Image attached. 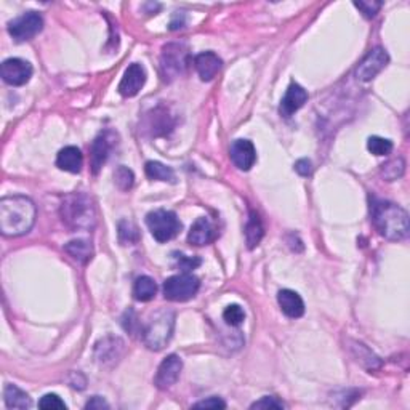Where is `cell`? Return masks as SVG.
I'll list each match as a JSON object with an SVG mask.
<instances>
[{
    "mask_svg": "<svg viewBox=\"0 0 410 410\" xmlns=\"http://www.w3.org/2000/svg\"><path fill=\"white\" fill-rule=\"evenodd\" d=\"M35 205L26 196H7L0 201V231L7 237H19L32 230Z\"/></svg>",
    "mask_w": 410,
    "mask_h": 410,
    "instance_id": "1",
    "label": "cell"
},
{
    "mask_svg": "<svg viewBox=\"0 0 410 410\" xmlns=\"http://www.w3.org/2000/svg\"><path fill=\"white\" fill-rule=\"evenodd\" d=\"M371 220L375 230L389 241H402L409 236V215L407 212L393 202L371 199Z\"/></svg>",
    "mask_w": 410,
    "mask_h": 410,
    "instance_id": "2",
    "label": "cell"
},
{
    "mask_svg": "<svg viewBox=\"0 0 410 410\" xmlns=\"http://www.w3.org/2000/svg\"><path fill=\"white\" fill-rule=\"evenodd\" d=\"M63 223L71 230H92L96 223V212L93 201L84 192H73L68 194L62 202Z\"/></svg>",
    "mask_w": 410,
    "mask_h": 410,
    "instance_id": "3",
    "label": "cell"
},
{
    "mask_svg": "<svg viewBox=\"0 0 410 410\" xmlns=\"http://www.w3.org/2000/svg\"><path fill=\"white\" fill-rule=\"evenodd\" d=\"M174 330L175 313L170 310H162L149 319L143 330H141V337H143L145 345L149 349L160 351V349L169 345L171 337H174Z\"/></svg>",
    "mask_w": 410,
    "mask_h": 410,
    "instance_id": "4",
    "label": "cell"
},
{
    "mask_svg": "<svg viewBox=\"0 0 410 410\" xmlns=\"http://www.w3.org/2000/svg\"><path fill=\"white\" fill-rule=\"evenodd\" d=\"M146 225H148L151 234L158 242H169L178 234L181 223L175 212L171 210H153L146 215Z\"/></svg>",
    "mask_w": 410,
    "mask_h": 410,
    "instance_id": "5",
    "label": "cell"
},
{
    "mask_svg": "<svg viewBox=\"0 0 410 410\" xmlns=\"http://www.w3.org/2000/svg\"><path fill=\"white\" fill-rule=\"evenodd\" d=\"M188 66V48L181 44H169L162 48L160 74L165 82H170L186 71Z\"/></svg>",
    "mask_w": 410,
    "mask_h": 410,
    "instance_id": "6",
    "label": "cell"
},
{
    "mask_svg": "<svg viewBox=\"0 0 410 410\" xmlns=\"http://www.w3.org/2000/svg\"><path fill=\"white\" fill-rule=\"evenodd\" d=\"M201 281L191 272L171 276L164 282V297L170 301H188L199 292Z\"/></svg>",
    "mask_w": 410,
    "mask_h": 410,
    "instance_id": "7",
    "label": "cell"
},
{
    "mask_svg": "<svg viewBox=\"0 0 410 410\" xmlns=\"http://www.w3.org/2000/svg\"><path fill=\"white\" fill-rule=\"evenodd\" d=\"M44 29V19L37 12H26L8 23V34L17 42L34 39Z\"/></svg>",
    "mask_w": 410,
    "mask_h": 410,
    "instance_id": "8",
    "label": "cell"
},
{
    "mask_svg": "<svg viewBox=\"0 0 410 410\" xmlns=\"http://www.w3.org/2000/svg\"><path fill=\"white\" fill-rule=\"evenodd\" d=\"M118 143V133L113 130H104L93 140L90 146V167H92V174L98 175L100 170L108 160L111 151Z\"/></svg>",
    "mask_w": 410,
    "mask_h": 410,
    "instance_id": "9",
    "label": "cell"
},
{
    "mask_svg": "<svg viewBox=\"0 0 410 410\" xmlns=\"http://www.w3.org/2000/svg\"><path fill=\"white\" fill-rule=\"evenodd\" d=\"M388 62H389L388 53L384 52L382 47L373 48L366 55V58L359 63V66L356 68V77L359 80H362V82H369V80L377 77V75L386 68Z\"/></svg>",
    "mask_w": 410,
    "mask_h": 410,
    "instance_id": "10",
    "label": "cell"
},
{
    "mask_svg": "<svg viewBox=\"0 0 410 410\" xmlns=\"http://www.w3.org/2000/svg\"><path fill=\"white\" fill-rule=\"evenodd\" d=\"M32 77V66L26 59L8 58L2 63V79L13 87H21Z\"/></svg>",
    "mask_w": 410,
    "mask_h": 410,
    "instance_id": "11",
    "label": "cell"
},
{
    "mask_svg": "<svg viewBox=\"0 0 410 410\" xmlns=\"http://www.w3.org/2000/svg\"><path fill=\"white\" fill-rule=\"evenodd\" d=\"M181 371H183V361H181V357L176 356V354H170V356H167L164 361L160 362L158 373H156L154 378V384L159 389L171 388L178 382Z\"/></svg>",
    "mask_w": 410,
    "mask_h": 410,
    "instance_id": "12",
    "label": "cell"
},
{
    "mask_svg": "<svg viewBox=\"0 0 410 410\" xmlns=\"http://www.w3.org/2000/svg\"><path fill=\"white\" fill-rule=\"evenodd\" d=\"M146 84V71L141 64L133 63L125 69L124 77L119 84V93L125 98H131L140 93Z\"/></svg>",
    "mask_w": 410,
    "mask_h": 410,
    "instance_id": "13",
    "label": "cell"
},
{
    "mask_svg": "<svg viewBox=\"0 0 410 410\" xmlns=\"http://www.w3.org/2000/svg\"><path fill=\"white\" fill-rule=\"evenodd\" d=\"M124 349L125 343L119 337H106L95 345V357L103 366H108V364L113 366L122 357Z\"/></svg>",
    "mask_w": 410,
    "mask_h": 410,
    "instance_id": "14",
    "label": "cell"
},
{
    "mask_svg": "<svg viewBox=\"0 0 410 410\" xmlns=\"http://www.w3.org/2000/svg\"><path fill=\"white\" fill-rule=\"evenodd\" d=\"M230 156L232 164H234L239 170H250L257 162V151L252 141L249 140H236L231 145Z\"/></svg>",
    "mask_w": 410,
    "mask_h": 410,
    "instance_id": "15",
    "label": "cell"
},
{
    "mask_svg": "<svg viewBox=\"0 0 410 410\" xmlns=\"http://www.w3.org/2000/svg\"><path fill=\"white\" fill-rule=\"evenodd\" d=\"M306 100H308L306 90L303 88L301 85L292 82L288 85L284 98L281 100V108H279L281 114L284 115V118H290L292 114H295L298 109L303 108V104L306 103Z\"/></svg>",
    "mask_w": 410,
    "mask_h": 410,
    "instance_id": "16",
    "label": "cell"
},
{
    "mask_svg": "<svg viewBox=\"0 0 410 410\" xmlns=\"http://www.w3.org/2000/svg\"><path fill=\"white\" fill-rule=\"evenodd\" d=\"M194 66L199 77L204 82H209V80L214 79L220 73L223 62L218 55L214 52H202L194 58Z\"/></svg>",
    "mask_w": 410,
    "mask_h": 410,
    "instance_id": "17",
    "label": "cell"
},
{
    "mask_svg": "<svg viewBox=\"0 0 410 410\" xmlns=\"http://www.w3.org/2000/svg\"><path fill=\"white\" fill-rule=\"evenodd\" d=\"M277 303L287 317L298 319L305 315V303H303L301 297L290 288H284L277 293Z\"/></svg>",
    "mask_w": 410,
    "mask_h": 410,
    "instance_id": "18",
    "label": "cell"
},
{
    "mask_svg": "<svg viewBox=\"0 0 410 410\" xmlns=\"http://www.w3.org/2000/svg\"><path fill=\"white\" fill-rule=\"evenodd\" d=\"M84 165V156L75 146H66L57 156V167L69 174H79Z\"/></svg>",
    "mask_w": 410,
    "mask_h": 410,
    "instance_id": "19",
    "label": "cell"
},
{
    "mask_svg": "<svg viewBox=\"0 0 410 410\" xmlns=\"http://www.w3.org/2000/svg\"><path fill=\"white\" fill-rule=\"evenodd\" d=\"M214 226L212 223L205 218V216H201L194 221V225L191 226L189 234H188V242L191 245L202 247L210 244L214 241Z\"/></svg>",
    "mask_w": 410,
    "mask_h": 410,
    "instance_id": "20",
    "label": "cell"
},
{
    "mask_svg": "<svg viewBox=\"0 0 410 410\" xmlns=\"http://www.w3.org/2000/svg\"><path fill=\"white\" fill-rule=\"evenodd\" d=\"M3 399L5 406L8 409H29L32 406L31 398L26 391H23L21 388H18L17 384L8 383L3 389Z\"/></svg>",
    "mask_w": 410,
    "mask_h": 410,
    "instance_id": "21",
    "label": "cell"
},
{
    "mask_svg": "<svg viewBox=\"0 0 410 410\" xmlns=\"http://www.w3.org/2000/svg\"><path fill=\"white\" fill-rule=\"evenodd\" d=\"M64 252L73 258V260L82 263H88L93 257V249L90 245V242L84 241V239H77V241H71L64 245Z\"/></svg>",
    "mask_w": 410,
    "mask_h": 410,
    "instance_id": "22",
    "label": "cell"
},
{
    "mask_svg": "<svg viewBox=\"0 0 410 410\" xmlns=\"http://www.w3.org/2000/svg\"><path fill=\"white\" fill-rule=\"evenodd\" d=\"M156 293H158V284H156L153 277L140 276L138 279L135 281V286H133L135 300L143 301V303L151 301L156 297Z\"/></svg>",
    "mask_w": 410,
    "mask_h": 410,
    "instance_id": "23",
    "label": "cell"
},
{
    "mask_svg": "<svg viewBox=\"0 0 410 410\" xmlns=\"http://www.w3.org/2000/svg\"><path fill=\"white\" fill-rule=\"evenodd\" d=\"M263 236H265V227H263V223L255 212H250L249 221L245 225V241L249 249H255V247L260 244Z\"/></svg>",
    "mask_w": 410,
    "mask_h": 410,
    "instance_id": "24",
    "label": "cell"
},
{
    "mask_svg": "<svg viewBox=\"0 0 410 410\" xmlns=\"http://www.w3.org/2000/svg\"><path fill=\"white\" fill-rule=\"evenodd\" d=\"M145 171H146V176L151 180L175 183V171L171 170V167L162 164V162H158V160L146 162Z\"/></svg>",
    "mask_w": 410,
    "mask_h": 410,
    "instance_id": "25",
    "label": "cell"
},
{
    "mask_svg": "<svg viewBox=\"0 0 410 410\" xmlns=\"http://www.w3.org/2000/svg\"><path fill=\"white\" fill-rule=\"evenodd\" d=\"M367 149L373 156H388L393 151V143L382 136H371L367 140Z\"/></svg>",
    "mask_w": 410,
    "mask_h": 410,
    "instance_id": "26",
    "label": "cell"
},
{
    "mask_svg": "<svg viewBox=\"0 0 410 410\" xmlns=\"http://www.w3.org/2000/svg\"><path fill=\"white\" fill-rule=\"evenodd\" d=\"M114 183L118 186L119 189L122 191H129L131 186L135 183V175L133 171H131L129 167L125 165H120L118 170L114 171Z\"/></svg>",
    "mask_w": 410,
    "mask_h": 410,
    "instance_id": "27",
    "label": "cell"
},
{
    "mask_svg": "<svg viewBox=\"0 0 410 410\" xmlns=\"http://www.w3.org/2000/svg\"><path fill=\"white\" fill-rule=\"evenodd\" d=\"M119 239L124 245L136 244V242H138L140 234H138V230H136V226L133 225V223H130V221L119 223Z\"/></svg>",
    "mask_w": 410,
    "mask_h": 410,
    "instance_id": "28",
    "label": "cell"
},
{
    "mask_svg": "<svg viewBox=\"0 0 410 410\" xmlns=\"http://www.w3.org/2000/svg\"><path fill=\"white\" fill-rule=\"evenodd\" d=\"M404 167H406V164H404V160L401 158L393 159V160H389V162H386V164L382 165V175L384 176V180L394 181V180H398L399 176H402Z\"/></svg>",
    "mask_w": 410,
    "mask_h": 410,
    "instance_id": "29",
    "label": "cell"
},
{
    "mask_svg": "<svg viewBox=\"0 0 410 410\" xmlns=\"http://www.w3.org/2000/svg\"><path fill=\"white\" fill-rule=\"evenodd\" d=\"M223 319H225V322L231 327L241 326V324L245 321L244 308L239 305H230L225 310V313H223Z\"/></svg>",
    "mask_w": 410,
    "mask_h": 410,
    "instance_id": "30",
    "label": "cell"
},
{
    "mask_svg": "<svg viewBox=\"0 0 410 410\" xmlns=\"http://www.w3.org/2000/svg\"><path fill=\"white\" fill-rule=\"evenodd\" d=\"M39 407L40 409H45V410H55V409H58V410H64L66 407V404H64V401L62 398L58 396V394H53V393H48V394H45V396L40 399L39 401Z\"/></svg>",
    "mask_w": 410,
    "mask_h": 410,
    "instance_id": "31",
    "label": "cell"
},
{
    "mask_svg": "<svg viewBox=\"0 0 410 410\" xmlns=\"http://www.w3.org/2000/svg\"><path fill=\"white\" fill-rule=\"evenodd\" d=\"M286 404L274 396H265L260 401L253 402L250 409H284Z\"/></svg>",
    "mask_w": 410,
    "mask_h": 410,
    "instance_id": "32",
    "label": "cell"
},
{
    "mask_svg": "<svg viewBox=\"0 0 410 410\" xmlns=\"http://www.w3.org/2000/svg\"><path fill=\"white\" fill-rule=\"evenodd\" d=\"M176 265L183 272H189L191 270H196L201 265V258L197 257H186V255H176Z\"/></svg>",
    "mask_w": 410,
    "mask_h": 410,
    "instance_id": "33",
    "label": "cell"
},
{
    "mask_svg": "<svg viewBox=\"0 0 410 410\" xmlns=\"http://www.w3.org/2000/svg\"><path fill=\"white\" fill-rule=\"evenodd\" d=\"M354 7L361 10L364 17L373 18L378 13V10L382 8V3L380 2H354Z\"/></svg>",
    "mask_w": 410,
    "mask_h": 410,
    "instance_id": "34",
    "label": "cell"
},
{
    "mask_svg": "<svg viewBox=\"0 0 410 410\" xmlns=\"http://www.w3.org/2000/svg\"><path fill=\"white\" fill-rule=\"evenodd\" d=\"M194 409H226V402L221 401L220 398H209L204 399V401L196 402Z\"/></svg>",
    "mask_w": 410,
    "mask_h": 410,
    "instance_id": "35",
    "label": "cell"
},
{
    "mask_svg": "<svg viewBox=\"0 0 410 410\" xmlns=\"http://www.w3.org/2000/svg\"><path fill=\"white\" fill-rule=\"evenodd\" d=\"M295 171H297L298 175H301V176H310L311 171H313L311 162L308 160V159H300L295 164Z\"/></svg>",
    "mask_w": 410,
    "mask_h": 410,
    "instance_id": "36",
    "label": "cell"
},
{
    "mask_svg": "<svg viewBox=\"0 0 410 410\" xmlns=\"http://www.w3.org/2000/svg\"><path fill=\"white\" fill-rule=\"evenodd\" d=\"M85 409H109V404L104 401L103 398L100 396H93L90 401L87 402V406H85Z\"/></svg>",
    "mask_w": 410,
    "mask_h": 410,
    "instance_id": "37",
    "label": "cell"
}]
</instances>
